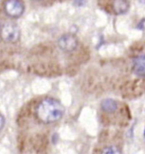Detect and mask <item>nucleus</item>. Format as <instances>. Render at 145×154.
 Masks as SVG:
<instances>
[{"instance_id":"423d86ee","label":"nucleus","mask_w":145,"mask_h":154,"mask_svg":"<svg viewBox=\"0 0 145 154\" xmlns=\"http://www.w3.org/2000/svg\"><path fill=\"white\" fill-rule=\"evenodd\" d=\"M129 8L127 0H115L113 3V9L118 14L126 13Z\"/></svg>"},{"instance_id":"9d476101","label":"nucleus","mask_w":145,"mask_h":154,"mask_svg":"<svg viewBox=\"0 0 145 154\" xmlns=\"http://www.w3.org/2000/svg\"><path fill=\"white\" fill-rule=\"evenodd\" d=\"M143 134H144V137H145V129H144V132H143Z\"/></svg>"},{"instance_id":"9b49d317","label":"nucleus","mask_w":145,"mask_h":154,"mask_svg":"<svg viewBox=\"0 0 145 154\" xmlns=\"http://www.w3.org/2000/svg\"><path fill=\"white\" fill-rule=\"evenodd\" d=\"M35 1H39V0H35Z\"/></svg>"},{"instance_id":"39448f33","label":"nucleus","mask_w":145,"mask_h":154,"mask_svg":"<svg viewBox=\"0 0 145 154\" xmlns=\"http://www.w3.org/2000/svg\"><path fill=\"white\" fill-rule=\"evenodd\" d=\"M133 69L138 75H145V54L137 57L133 61Z\"/></svg>"},{"instance_id":"0eeeda50","label":"nucleus","mask_w":145,"mask_h":154,"mask_svg":"<svg viewBox=\"0 0 145 154\" xmlns=\"http://www.w3.org/2000/svg\"><path fill=\"white\" fill-rule=\"evenodd\" d=\"M101 106H102L103 110L107 113H113L117 109V103H115V101H114L113 99H109V98L103 100L101 103Z\"/></svg>"},{"instance_id":"7ed1b4c3","label":"nucleus","mask_w":145,"mask_h":154,"mask_svg":"<svg viewBox=\"0 0 145 154\" xmlns=\"http://www.w3.org/2000/svg\"><path fill=\"white\" fill-rule=\"evenodd\" d=\"M5 11L11 18H19L25 11V5L20 0H7L5 3Z\"/></svg>"},{"instance_id":"20e7f679","label":"nucleus","mask_w":145,"mask_h":154,"mask_svg":"<svg viewBox=\"0 0 145 154\" xmlns=\"http://www.w3.org/2000/svg\"><path fill=\"white\" fill-rule=\"evenodd\" d=\"M78 45L77 38L73 34H65L59 37L58 46L60 49L65 52H72Z\"/></svg>"},{"instance_id":"f257e3e1","label":"nucleus","mask_w":145,"mask_h":154,"mask_svg":"<svg viewBox=\"0 0 145 154\" xmlns=\"http://www.w3.org/2000/svg\"><path fill=\"white\" fill-rule=\"evenodd\" d=\"M65 108L61 103L54 98L42 100L36 108L37 118L45 124L56 122L62 118Z\"/></svg>"},{"instance_id":"f03ea898","label":"nucleus","mask_w":145,"mask_h":154,"mask_svg":"<svg viewBox=\"0 0 145 154\" xmlns=\"http://www.w3.org/2000/svg\"><path fill=\"white\" fill-rule=\"evenodd\" d=\"M0 36L2 40L5 42L14 43L18 42L20 36V30L17 25L14 23L8 22L1 27Z\"/></svg>"},{"instance_id":"6e6552de","label":"nucleus","mask_w":145,"mask_h":154,"mask_svg":"<svg viewBox=\"0 0 145 154\" xmlns=\"http://www.w3.org/2000/svg\"><path fill=\"white\" fill-rule=\"evenodd\" d=\"M101 154H121V152L119 151L118 148H116L115 146H108V147H105Z\"/></svg>"},{"instance_id":"1a4fd4ad","label":"nucleus","mask_w":145,"mask_h":154,"mask_svg":"<svg viewBox=\"0 0 145 154\" xmlns=\"http://www.w3.org/2000/svg\"><path fill=\"white\" fill-rule=\"evenodd\" d=\"M5 117L2 115V114H0V130H2L4 126H5Z\"/></svg>"}]
</instances>
